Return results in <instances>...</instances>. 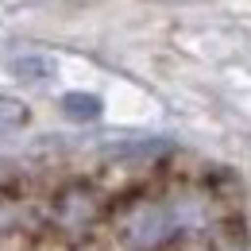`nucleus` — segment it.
<instances>
[{
  "instance_id": "nucleus-2",
  "label": "nucleus",
  "mask_w": 251,
  "mask_h": 251,
  "mask_svg": "<svg viewBox=\"0 0 251 251\" xmlns=\"http://www.w3.org/2000/svg\"><path fill=\"white\" fill-rule=\"evenodd\" d=\"M89 217H93V201H89V193L74 189V193H66V197H62V205H58V220H62L66 228H81Z\"/></svg>"
},
{
  "instance_id": "nucleus-4",
  "label": "nucleus",
  "mask_w": 251,
  "mask_h": 251,
  "mask_svg": "<svg viewBox=\"0 0 251 251\" xmlns=\"http://www.w3.org/2000/svg\"><path fill=\"white\" fill-rule=\"evenodd\" d=\"M27 124V104L16 97H0V131L4 127H20Z\"/></svg>"
},
{
  "instance_id": "nucleus-1",
  "label": "nucleus",
  "mask_w": 251,
  "mask_h": 251,
  "mask_svg": "<svg viewBox=\"0 0 251 251\" xmlns=\"http://www.w3.org/2000/svg\"><path fill=\"white\" fill-rule=\"evenodd\" d=\"M178 209L162 201H135L120 217V236L131 251H155L178 232Z\"/></svg>"
},
{
  "instance_id": "nucleus-5",
  "label": "nucleus",
  "mask_w": 251,
  "mask_h": 251,
  "mask_svg": "<svg viewBox=\"0 0 251 251\" xmlns=\"http://www.w3.org/2000/svg\"><path fill=\"white\" fill-rule=\"evenodd\" d=\"M0 170H8V162H0Z\"/></svg>"
},
{
  "instance_id": "nucleus-3",
  "label": "nucleus",
  "mask_w": 251,
  "mask_h": 251,
  "mask_svg": "<svg viewBox=\"0 0 251 251\" xmlns=\"http://www.w3.org/2000/svg\"><path fill=\"white\" fill-rule=\"evenodd\" d=\"M62 112L70 120H97L100 116V100L93 93H66L62 97Z\"/></svg>"
}]
</instances>
